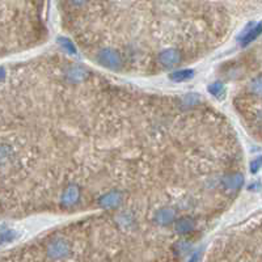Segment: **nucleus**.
Masks as SVG:
<instances>
[{
	"instance_id": "1",
	"label": "nucleus",
	"mask_w": 262,
	"mask_h": 262,
	"mask_svg": "<svg viewBox=\"0 0 262 262\" xmlns=\"http://www.w3.org/2000/svg\"><path fill=\"white\" fill-rule=\"evenodd\" d=\"M47 257L53 261H62L71 254V245L66 239H54L46 248Z\"/></svg>"
},
{
	"instance_id": "2",
	"label": "nucleus",
	"mask_w": 262,
	"mask_h": 262,
	"mask_svg": "<svg viewBox=\"0 0 262 262\" xmlns=\"http://www.w3.org/2000/svg\"><path fill=\"white\" fill-rule=\"evenodd\" d=\"M99 60L101 62V64L112 70H118L121 69L122 66V60L119 54L117 53V51L112 50V49H103V50L99 53Z\"/></svg>"
},
{
	"instance_id": "3",
	"label": "nucleus",
	"mask_w": 262,
	"mask_h": 262,
	"mask_svg": "<svg viewBox=\"0 0 262 262\" xmlns=\"http://www.w3.org/2000/svg\"><path fill=\"white\" fill-rule=\"evenodd\" d=\"M181 59V54L176 49H167L159 54V60L164 67H173Z\"/></svg>"
},
{
	"instance_id": "4",
	"label": "nucleus",
	"mask_w": 262,
	"mask_h": 262,
	"mask_svg": "<svg viewBox=\"0 0 262 262\" xmlns=\"http://www.w3.org/2000/svg\"><path fill=\"white\" fill-rule=\"evenodd\" d=\"M176 210L172 207H162L155 215V222L159 225H169L175 222L176 219Z\"/></svg>"
},
{
	"instance_id": "5",
	"label": "nucleus",
	"mask_w": 262,
	"mask_h": 262,
	"mask_svg": "<svg viewBox=\"0 0 262 262\" xmlns=\"http://www.w3.org/2000/svg\"><path fill=\"white\" fill-rule=\"evenodd\" d=\"M79 198H80V190H79L78 185H69L63 190L62 203L64 206H72L78 203Z\"/></svg>"
},
{
	"instance_id": "6",
	"label": "nucleus",
	"mask_w": 262,
	"mask_h": 262,
	"mask_svg": "<svg viewBox=\"0 0 262 262\" xmlns=\"http://www.w3.org/2000/svg\"><path fill=\"white\" fill-rule=\"evenodd\" d=\"M100 205L106 209H113V207H117L121 205L122 202V194L118 191H110V193L104 194L100 198Z\"/></svg>"
},
{
	"instance_id": "7",
	"label": "nucleus",
	"mask_w": 262,
	"mask_h": 262,
	"mask_svg": "<svg viewBox=\"0 0 262 262\" xmlns=\"http://www.w3.org/2000/svg\"><path fill=\"white\" fill-rule=\"evenodd\" d=\"M222 182L224 187H227L230 190H237L244 184V177L241 173H232V175L224 176L222 178Z\"/></svg>"
},
{
	"instance_id": "8",
	"label": "nucleus",
	"mask_w": 262,
	"mask_h": 262,
	"mask_svg": "<svg viewBox=\"0 0 262 262\" xmlns=\"http://www.w3.org/2000/svg\"><path fill=\"white\" fill-rule=\"evenodd\" d=\"M261 33H262V22H259V24H257V25L250 24L247 33L244 35L243 40H241V46H247V45H249L250 42L256 40Z\"/></svg>"
},
{
	"instance_id": "9",
	"label": "nucleus",
	"mask_w": 262,
	"mask_h": 262,
	"mask_svg": "<svg viewBox=\"0 0 262 262\" xmlns=\"http://www.w3.org/2000/svg\"><path fill=\"white\" fill-rule=\"evenodd\" d=\"M195 227V222L191 218H181L176 223V232L178 235L190 234Z\"/></svg>"
},
{
	"instance_id": "10",
	"label": "nucleus",
	"mask_w": 262,
	"mask_h": 262,
	"mask_svg": "<svg viewBox=\"0 0 262 262\" xmlns=\"http://www.w3.org/2000/svg\"><path fill=\"white\" fill-rule=\"evenodd\" d=\"M87 71L84 69H81V67H71V69L67 70L66 72V78L67 80H70L71 83H80V81L84 80L87 78Z\"/></svg>"
},
{
	"instance_id": "11",
	"label": "nucleus",
	"mask_w": 262,
	"mask_h": 262,
	"mask_svg": "<svg viewBox=\"0 0 262 262\" xmlns=\"http://www.w3.org/2000/svg\"><path fill=\"white\" fill-rule=\"evenodd\" d=\"M117 224L121 228H130L131 225L134 224V218L128 212H123V214H119L117 216Z\"/></svg>"
},
{
	"instance_id": "12",
	"label": "nucleus",
	"mask_w": 262,
	"mask_h": 262,
	"mask_svg": "<svg viewBox=\"0 0 262 262\" xmlns=\"http://www.w3.org/2000/svg\"><path fill=\"white\" fill-rule=\"evenodd\" d=\"M194 72L191 70H180V71L173 72L171 75L172 80L175 81H184V80H189V79L193 78Z\"/></svg>"
},
{
	"instance_id": "13",
	"label": "nucleus",
	"mask_w": 262,
	"mask_h": 262,
	"mask_svg": "<svg viewBox=\"0 0 262 262\" xmlns=\"http://www.w3.org/2000/svg\"><path fill=\"white\" fill-rule=\"evenodd\" d=\"M209 91L210 93H212L215 97H222L223 94H224V85L222 84V83H214V84H211L209 87Z\"/></svg>"
},
{
	"instance_id": "14",
	"label": "nucleus",
	"mask_w": 262,
	"mask_h": 262,
	"mask_svg": "<svg viewBox=\"0 0 262 262\" xmlns=\"http://www.w3.org/2000/svg\"><path fill=\"white\" fill-rule=\"evenodd\" d=\"M249 88H250V91H252L254 94L262 96V76L254 79V80L250 83Z\"/></svg>"
},
{
	"instance_id": "15",
	"label": "nucleus",
	"mask_w": 262,
	"mask_h": 262,
	"mask_svg": "<svg viewBox=\"0 0 262 262\" xmlns=\"http://www.w3.org/2000/svg\"><path fill=\"white\" fill-rule=\"evenodd\" d=\"M59 45L63 49L70 51V53H75V46H74V44H72L69 38H59Z\"/></svg>"
},
{
	"instance_id": "16",
	"label": "nucleus",
	"mask_w": 262,
	"mask_h": 262,
	"mask_svg": "<svg viewBox=\"0 0 262 262\" xmlns=\"http://www.w3.org/2000/svg\"><path fill=\"white\" fill-rule=\"evenodd\" d=\"M261 167H262V156H258L257 159L253 160L252 164H250V172L254 175V173H257V172L259 171Z\"/></svg>"
},
{
	"instance_id": "17",
	"label": "nucleus",
	"mask_w": 262,
	"mask_h": 262,
	"mask_svg": "<svg viewBox=\"0 0 262 262\" xmlns=\"http://www.w3.org/2000/svg\"><path fill=\"white\" fill-rule=\"evenodd\" d=\"M187 248H189V244L185 243V241H181V243H178V250H180V252H181V253H184L185 250L187 249Z\"/></svg>"
},
{
	"instance_id": "18",
	"label": "nucleus",
	"mask_w": 262,
	"mask_h": 262,
	"mask_svg": "<svg viewBox=\"0 0 262 262\" xmlns=\"http://www.w3.org/2000/svg\"><path fill=\"white\" fill-rule=\"evenodd\" d=\"M72 4H75V6H81V4H84L87 0H70Z\"/></svg>"
},
{
	"instance_id": "19",
	"label": "nucleus",
	"mask_w": 262,
	"mask_h": 262,
	"mask_svg": "<svg viewBox=\"0 0 262 262\" xmlns=\"http://www.w3.org/2000/svg\"><path fill=\"white\" fill-rule=\"evenodd\" d=\"M258 119L259 121H262V109L258 112Z\"/></svg>"
},
{
	"instance_id": "20",
	"label": "nucleus",
	"mask_w": 262,
	"mask_h": 262,
	"mask_svg": "<svg viewBox=\"0 0 262 262\" xmlns=\"http://www.w3.org/2000/svg\"><path fill=\"white\" fill-rule=\"evenodd\" d=\"M189 262H196V256H193V257H191L190 261H189Z\"/></svg>"
}]
</instances>
